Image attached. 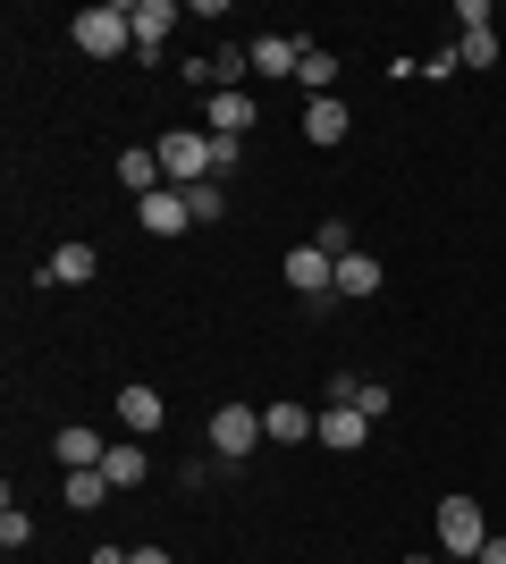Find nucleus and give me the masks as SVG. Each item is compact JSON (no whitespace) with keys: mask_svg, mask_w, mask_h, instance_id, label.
Returning a JSON list of instances; mask_svg holds the SVG:
<instances>
[{"mask_svg":"<svg viewBox=\"0 0 506 564\" xmlns=\"http://www.w3.org/2000/svg\"><path fill=\"white\" fill-rule=\"evenodd\" d=\"M152 152H161L169 186H219V143H212V127H177V135H161Z\"/></svg>","mask_w":506,"mask_h":564,"instance_id":"nucleus-1","label":"nucleus"},{"mask_svg":"<svg viewBox=\"0 0 506 564\" xmlns=\"http://www.w3.org/2000/svg\"><path fill=\"white\" fill-rule=\"evenodd\" d=\"M76 51H85V59H119V51H136V0L76 9Z\"/></svg>","mask_w":506,"mask_h":564,"instance_id":"nucleus-2","label":"nucleus"},{"mask_svg":"<svg viewBox=\"0 0 506 564\" xmlns=\"http://www.w3.org/2000/svg\"><path fill=\"white\" fill-rule=\"evenodd\" d=\"M489 522H482V497H439V556H482Z\"/></svg>","mask_w":506,"mask_h":564,"instance_id":"nucleus-3","label":"nucleus"},{"mask_svg":"<svg viewBox=\"0 0 506 564\" xmlns=\"http://www.w3.org/2000/svg\"><path fill=\"white\" fill-rule=\"evenodd\" d=\"M212 447H219V464H245V455L262 447V404H219L212 413Z\"/></svg>","mask_w":506,"mask_h":564,"instance_id":"nucleus-4","label":"nucleus"},{"mask_svg":"<svg viewBox=\"0 0 506 564\" xmlns=\"http://www.w3.org/2000/svg\"><path fill=\"white\" fill-rule=\"evenodd\" d=\"M245 51H254V76H295L313 43H304V34H254Z\"/></svg>","mask_w":506,"mask_h":564,"instance_id":"nucleus-5","label":"nucleus"},{"mask_svg":"<svg viewBox=\"0 0 506 564\" xmlns=\"http://www.w3.org/2000/svg\"><path fill=\"white\" fill-rule=\"evenodd\" d=\"M288 286L295 295H337V261L321 253V245H295L288 253Z\"/></svg>","mask_w":506,"mask_h":564,"instance_id":"nucleus-6","label":"nucleus"},{"mask_svg":"<svg viewBox=\"0 0 506 564\" xmlns=\"http://www.w3.org/2000/svg\"><path fill=\"white\" fill-rule=\"evenodd\" d=\"M136 219H144L152 236H186V228H194V212H186V186H161V194H144V203H136Z\"/></svg>","mask_w":506,"mask_h":564,"instance_id":"nucleus-7","label":"nucleus"},{"mask_svg":"<svg viewBox=\"0 0 506 564\" xmlns=\"http://www.w3.org/2000/svg\"><path fill=\"white\" fill-rule=\"evenodd\" d=\"M51 455H60V471H101L110 438L101 430H51Z\"/></svg>","mask_w":506,"mask_h":564,"instance_id":"nucleus-8","label":"nucleus"},{"mask_svg":"<svg viewBox=\"0 0 506 564\" xmlns=\"http://www.w3.org/2000/svg\"><path fill=\"white\" fill-rule=\"evenodd\" d=\"M321 447H337V455H355L363 438H372V422H363L355 404H321V430H313Z\"/></svg>","mask_w":506,"mask_h":564,"instance_id":"nucleus-9","label":"nucleus"},{"mask_svg":"<svg viewBox=\"0 0 506 564\" xmlns=\"http://www.w3.org/2000/svg\"><path fill=\"white\" fill-rule=\"evenodd\" d=\"M321 430V413H304V404H262V438H279V447H304V438H313Z\"/></svg>","mask_w":506,"mask_h":564,"instance_id":"nucleus-10","label":"nucleus"},{"mask_svg":"<svg viewBox=\"0 0 506 564\" xmlns=\"http://www.w3.org/2000/svg\"><path fill=\"white\" fill-rule=\"evenodd\" d=\"M161 422H169V404L152 397V388H119V430L127 438H152Z\"/></svg>","mask_w":506,"mask_h":564,"instance_id":"nucleus-11","label":"nucleus"},{"mask_svg":"<svg viewBox=\"0 0 506 564\" xmlns=\"http://www.w3.org/2000/svg\"><path fill=\"white\" fill-rule=\"evenodd\" d=\"M346 127H355V110H346L337 94L304 101V143H346Z\"/></svg>","mask_w":506,"mask_h":564,"instance_id":"nucleus-12","label":"nucleus"},{"mask_svg":"<svg viewBox=\"0 0 506 564\" xmlns=\"http://www.w3.org/2000/svg\"><path fill=\"white\" fill-rule=\"evenodd\" d=\"M245 68H254V51H245V43H219L212 59H194L186 76H194V85H219V94H228V85H237Z\"/></svg>","mask_w":506,"mask_h":564,"instance_id":"nucleus-13","label":"nucleus"},{"mask_svg":"<svg viewBox=\"0 0 506 564\" xmlns=\"http://www.w3.org/2000/svg\"><path fill=\"white\" fill-rule=\"evenodd\" d=\"M119 186L136 194V203H144V194H161V186H169L161 152H144V143H136V152H119Z\"/></svg>","mask_w":506,"mask_h":564,"instance_id":"nucleus-14","label":"nucleus"},{"mask_svg":"<svg viewBox=\"0 0 506 564\" xmlns=\"http://www.w3.org/2000/svg\"><path fill=\"white\" fill-rule=\"evenodd\" d=\"M101 471H110V489H144L152 455L136 447V438H110V455H101Z\"/></svg>","mask_w":506,"mask_h":564,"instance_id":"nucleus-15","label":"nucleus"},{"mask_svg":"<svg viewBox=\"0 0 506 564\" xmlns=\"http://www.w3.org/2000/svg\"><path fill=\"white\" fill-rule=\"evenodd\" d=\"M94 270H101V253H94V245H60V253L43 261V279H51V286H85Z\"/></svg>","mask_w":506,"mask_h":564,"instance_id":"nucleus-16","label":"nucleus"},{"mask_svg":"<svg viewBox=\"0 0 506 564\" xmlns=\"http://www.w3.org/2000/svg\"><path fill=\"white\" fill-rule=\"evenodd\" d=\"M169 25H177V0H136V51H161L169 43Z\"/></svg>","mask_w":506,"mask_h":564,"instance_id":"nucleus-17","label":"nucleus"},{"mask_svg":"<svg viewBox=\"0 0 506 564\" xmlns=\"http://www.w3.org/2000/svg\"><path fill=\"white\" fill-rule=\"evenodd\" d=\"M254 118H262V110H254V94H212V135H254Z\"/></svg>","mask_w":506,"mask_h":564,"instance_id":"nucleus-18","label":"nucleus"},{"mask_svg":"<svg viewBox=\"0 0 506 564\" xmlns=\"http://www.w3.org/2000/svg\"><path fill=\"white\" fill-rule=\"evenodd\" d=\"M380 279H388V270L372 253H346V261H337V295H380Z\"/></svg>","mask_w":506,"mask_h":564,"instance_id":"nucleus-19","label":"nucleus"},{"mask_svg":"<svg viewBox=\"0 0 506 564\" xmlns=\"http://www.w3.org/2000/svg\"><path fill=\"white\" fill-rule=\"evenodd\" d=\"M60 497H68L76 514H85V506H110L119 489H110V471H68V489H60Z\"/></svg>","mask_w":506,"mask_h":564,"instance_id":"nucleus-20","label":"nucleus"},{"mask_svg":"<svg viewBox=\"0 0 506 564\" xmlns=\"http://www.w3.org/2000/svg\"><path fill=\"white\" fill-rule=\"evenodd\" d=\"M456 59H464V68H498V25H473V34H456Z\"/></svg>","mask_w":506,"mask_h":564,"instance_id":"nucleus-21","label":"nucleus"},{"mask_svg":"<svg viewBox=\"0 0 506 564\" xmlns=\"http://www.w3.org/2000/svg\"><path fill=\"white\" fill-rule=\"evenodd\" d=\"M295 85H304V94L321 101V94H330V85H337V59H330V51L313 43V51H304V68H295Z\"/></svg>","mask_w":506,"mask_h":564,"instance_id":"nucleus-22","label":"nucleus"},{"mask_svg":"<svg viewBox=\"0 0 506 564\" xmlns=\"http://www.w3.org/2000/svg\"><path fill=\"white\" fill-rule=\"evenodd\" d=\"M186 212H194V228H212V219L228 212V194L219 186H186Z\"/></svg>","mask_w":506,"mask_h":564,"instance_id":"nucleus-23","label":"nucleus"},{"mask_svg":"<svg viewBox=\"0 0 506 564\" xmlns=\"http://www.w3.org/2000/svg\"><path fill=\"white\" fill-rule=\"evenodd\" d=\"M313 245H321L330 261H346V253H355V228H346V219H321V228H313Z\"/></svg>","mask_w":506,"mask_h":564,"instance_id":"nucleus-24","label":"nucleus"},{"mask_svg":"<svg viewBox=\"0 0 506 564\" xmlns=\"http://www.w3.org/2000/svg\"><path fill=\"white\" fill-rule=\"evenodd\" d=\"M355 413H363V422H380V413H388V388H380V379H363V388H355Z\"/></svg>","mask_w":506,"mask_h":564,"instance_id":"nucleus-25","label":"nucleus"},{"mask_svg":"<svg viewBox=\"0 0 506 564\" xmlns=\"http://www.w3.org/2000/svg\"><path fill=\"white\" fill-rule=\"evenodd\" d=\"M0 540L25 547V540H34V514H25V506H9V514H0Z\"/></svg>","mask_w":506,"mask_h":564,"instance_id":"nucleus-26","label":"nucleus"},{"mask_svg":"<svg viewBox=\"0 0 506 564\" xmlns=\"http://www.w3.org/2000/svg\"><path fill=\"white\" fill-rule=\"evenodd\" d=\"M473 564H506V531H489V540H482V556H473Z\"/></svg>","mask_w":506,"mask_h":564,"instance_id":"nucleus-27","label":"nucleus"},{"mask_svg":"<svg viewBox=\"0 0 506 564\" xmlns=\"http://www.w3.org/2000/svg\"><path fill=\"white\" fill-rule=\"evenodd\" d=\"M127 556H136V547H94L85 564H127Z\"/></svg>","mask_w":506,"mask_h":564,"instance_id":"nucleus-28","label":"nucleus"},{"mask_svg":"<svg viewBox=\"0 0 506 564\" xmlns=\"http://www.w3.org/2000/svg\"><path fill=\"white\" fill-rule=\"evenodd\" d=\"M127 564H177V556H169V547H136Z\"/></svg>","mask_w":506,"mask_h":564,"instance_id":"nucleus-29","label":"nucleus"},{"mask_svg":"<svg viewBox=\"0 0 506 564\" xmlns=\"http://www.w3.org/2000/svg\"><path fill=\"white\" fill-rule=\"evenodd\" d=\"M406 564H439V556H406Z\"/></svg>","mask_w":506,"mask_h":564,"instance_id":"nucleus-30","label":"nucleus"}]
</instances>
